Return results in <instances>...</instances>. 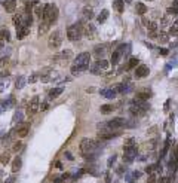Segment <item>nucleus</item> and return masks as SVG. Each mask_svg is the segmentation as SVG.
<instances>
[{
    "instance_id": "1",
    "label": "nucleus",
    "mask_w": 178,
    "mask_h": 183,
    "mask_svg": "<svg viewBox=\"0 0 178 183\" xmlns=\"http://www.w3.org/2000/svg\"><path fill=\"white\" fill-rule=\"evenodd\" d=\"M100 143L95 142V140H91V139H83L80 142V152L83 153V156L86 155H92V153H98V149H100Z\"/></svg>"
},
{
    "instance_id": "2",
    "label": "nucleus",
    "mask_w": 178,
    "mask_h": 183,
    "mask_svg": "<svg viewBox=\"0 0 178 183\" xmlns=\"http://www.w3.org/2000/svg\"><path fill=\"white\" fill-rule=\"evenodd\" d=\"M83 36V21H79L76 24H71L67 28V39L71 42L80 40V37Z\"/></svg>"
},
{
    "instance_id": "3",
    "label": "nucleus",
    "mask_w": 178,
    "mask_h": 183,
    "mask_svg": "<svg viewBox=\"0 0 178 183\" xmlns=\"http://www.w3.org/2000/svg\"><path fill=\"white\" fill-rule=\"evenodd\" d=\"M148 110V104L145 103V101H141V100H134L132 103H131V109H129V112L134 115V116H141V115H144L145 112Z\"/></svg>"
},
{
    "instance_id": "4",
    "label": "nucleus",
    "mask_w": 178,
    "mask_h": 183,
    "mask_svg": "<svg viewBox=\"0 0 178 183\" xmlns=\"http://www.w3.org/2000/svg\"><path fill=\"white\" fill-rule=\"evenodd\" d=\"M58 18V8L52 5V3H48L45 5V14H43V19L48 21L49 24H53Z\"/></svg>"
},
{
    "instance_id": "5",
    "label": "nucleus",
    "mask_w": 178,
    "mask_h": 183,
    "mask_svg": "<svg viewBox=\"0 0 178 183\" xmlns=\"http://www.w3.org/2000/svg\"><path fill=\"white\" fill-rule=\"evenodd\" d=\"M137 155H138V149H137L135 145H132V146H123V162H126V164L132 162L137 158Z\"/></svg>"
},
{
    "instance_id": "6",
    "label": "nucleus",
    "mask_w": 178,
    "mask_h": 183,
    "mask_svg": "<svg viewBox=\"0 0 178 183\" xmlns=\"http://www.w3.org/2000/svg\"><path fill=\"white\" fill-rule=\"evenodd\" d=\"M62 43V36H61V31L59 30H55L52 34L49 36V40H48V45L51 49H58Z\"/></svg>"
},
{
    "instance_id": "7",
    "label": "nucleus",
    "mask_w": 178,
    "mask_h": 183,
    "mask_svg": "<svg viewBox=\"0 0 178 183\" xmlns=\"http://www.w3.org/2000/svg\"><path fill=\"white\" fill-rule=\"evenodd\" d=\"M40 98H39V95H34L31 100H30V103H28V106H27V115L28 116H33L37 113V110L40 109Z\"/></svg>"
},
{
    "instance_id": "8",
    "label": "nucleus",
    "mask_w": 178,
    "mask_h": 183,
    "mask_svg": "<svg viewBox=\"0 0 178 183\" xmlns=\"http://www.w3.org/2000/svg\"><path fill=\"white\" fill-rule=\"evenodd\" d=\"M89 61H91V55H89V52H82V54H79L77 57H76L74 64H76V66H82V67L89 69Z\"/></svg>"
},
{
    "instance_id": "9",
    "label": "nucleus",
    "mask_w": 178,
    "mask_h": 183,
    "mask_svg": "<svg viewBox=\"0 0 178 183\" xmlns=\"http://www.w3.org/2000/svg\"><path fill=\"white\" fill-rule=\"evenodd\" d=\"M125 48H126L125 45H120V46H119V48H116V49H114V52L111 54V64H113V66L119 64L120 58L126 54V49H125Z\"/></svg>"
},
{
    "instance_id": "10",
    "label": "nucleus",
    "mask_w": 178,
    "mask_h": 183,
    "mask_svg": "<svg viewBox=\"0 0 178 183\" xmlns=\"http://www.w3.org/2000/svg\"><path fill=\"white\" fill-rule=\"evenodd\" d=\"M15 132H17V136L19 139H22V137H25L27 134H28V131H30V122H19L15 129H14Z\"/></svg>"
},
{
    "instance_id": "11",
    "label": "nucleus",
    "mask_w": 178,
    "mask_h": 183,
    "mask_svg": "<svg viewBox=\"0 0 178 183\" xmlns=\"http://www.w3.org/2000/svg\"><path fill=\"white\" fill-rule=\"evenodd\" d=\"M83 36H86L88 39H94V37L97 36L95 27L89 21H85V19H83Z\"/></svg>"
},
{
    "instance_id": "12",
    "label": "nucleus",
    "mask_w": 178,
    "mask_h": 183,
    "mask_svg": "<svg viewBox=\"0 0 178 183\" xmlns=\"http://www.w3.org/2000/svg\"><path fill=\"white\" fill-rule=\"evenodd\" d=\"M71 57H73L71 51H64V52H61V54L55 55L52 58V63H68Z\"/></svg>"
},
{
    "instance_id": "13",
    "label": "nucleus",
    "mask_w": 178,
    "mask_h": 183,
    "mask_svg": "<svg viewBox=\"0 0 178 183\" xmlns=\"http://www.w3.org/2000/svg\"><path fill=\"white\" fill-rule=\"evenodd\" d=\"M119 134H120V131H106V132H100V134H98V139H100L101 142H107V140L116 139Z\"/></svg>"
},
{
    "instance_id": "14",
    "label": "nucleus",
    "mask_w": 178,
    "mask_h": 183,
    "mask_svg": "<svg viewBox=\"0 0 178 183\" xmlns=\"http://www.w3.org/2000/svg\"><path fill=\"white\" fill-rule=\"evenodd\" d=\"M168 168H169V174H171V176H174V174L177 173V170H178V159H177L175 152L172 153V156H171V159H169V162H168Z\"/></svg>"
},
{
    "instance_id": "15",
    "label": "nucleus",
    "mask_w": 178,
    "mask_h": 183,
    "mask_svg": "<svg viewBox=\"0 0 178 183\" xmlns=\"http://www.w3.org/2000/svg\"><path fill=\"white\" fill-rule=\"evenodd\" d=\"M148 73H150V70H148V66H145V64H141V66H138V67L135 69V77H137V79L147 77Z\"/></svg>"
},
{
    "instance_id": "16",
    "label": "nucleus",
    "mask_w": 178,
    "mask_h": 183,
    "mask_svg": "<svg viewBox=\"0 0 178 183\" xmlns=\"http://www.w3.org/2000/svg\"><path fill=\"white\" fill-rule=\"evenodd\" d=\"M0 3H2V6L6 9V12H9V14L15 12V8H17V0H0Z\"/></svg>"
},
{
    "instance_id": "17",
    "label": "nucleus",
    "mask_w": 178,
    "mask_h": 183,
    "mask_svg": "<svg viewBox=\"0 0 178 183\" xmlns=\"http://www.w3.org/2000/svg\"><path fill=\"white\" fill-rule=\"evenodd\" d=\"M150 97H151V91L147 90V88L137 91V95H135V98H137V100H141V101H147Z\"/></svg>"
},
{
    "instance_id": "18",
    "label": "nucleus",
    "mask_w": 178,
    "mask_h": 183,
    "mask_svg": "<svg viewBox=\"0 0 178 183\" xmlns=\"http://www.w3.org/2000/svg\"><path fill=\"white\" fill-rule=\"evenodd\" d=\"M39 74H40V79H42L43 82H48V80L52 77V69H51V67H45V69H42V70L39 72Z\"/></svg>"
},
{
    "instance_id": "19",
    "label": "nucleus",
    "mask_w": 178,
    "mask_h": 183,
    "mask_svg": "<svg viewBox=\"0 0 178 183\" xmlns=\"http://www.w3.org/2000/svg\"><path fill=\"white\" fill-rule=\"evenodd\" d=\"M114 90L117 91V94H128V92L132 90V85H131V83H125L123 82V83H119Z\"/></svg>"
},
{
    "instance_id": "20",
    "label": "nucleus",
    "mask_w": 178,
    "mask_h": 183,
    "mask_svg": "<svg viewBox=\"0 0 178 183\" xmlns=\"http://www.w3.org/2000/svg\"><path fill=\"white\" fill-rule=\"evenodd\" d=\"M100 94L103 95V97H106V98H110V100H113L114 97H116V94L117 91L114 90V88H106V90H101Z\"/></svg>"
},
{
    "instance_id": "21",
    "label": "nucleus",
    "mask_w": 178,
    "mask_h": 183,
    "mask_svg": "<svg viewBox=\"0 0 178 183\" xmlns=\"http://www.w3.org/2000/svg\"><path fill=\"white\" fill-rule=\"evenodd\" d=\"M36 14V17L39 19H43V14H45V5H40V3H37L36 2L34 5V11H33Z\"/></svg>"
},
{
    "instance_id": "22",
    "label": "nucleus",
    "mask_w": 178,
    "mask_h": 183,
    "mask_svg": "<svg viewBox=\"0 0 178 183\" xmlns=\"http://www.w3.org/2000/svg\"><path fill=\"white\" fill-rule=\"evenodd\" d=\"M49 22L48 21H45V19H40V25H39V34L42 36V34H46L48 33V30H49Z\"/></svg>"
},
{
    "instance_id": "23",
    "label": "nucleus",
    "mask_w": 178,
    "mask_h": 183,
    "mask_svg": "<svg viewBox=\"0 0 178 183\" xmlns=\"http://www.w3.org/2000/svg\"><path fill=\"white\" fill-rule=\"evenodd\" d=\"M28 31H30V27H19V28H17V37L19 40H22L28 34Z\"/></svg>"
},
{
    "instance_id": "24",
    "label": "nucleus",
    "mask_w": 178,
    "mask_h": 183,
    "mask_svg": "<svg viewBox=\"0 0 178 183\" xmlns=\"http://www.w3.org/2000/svg\"><path fill=\"white\" fill-rule=\"evenodd\" d=\"M138 63H140V60H138V58L131 57V58H129V63H128V66H126V69H128V70L137 69V67H138Z\"/></svg>"
},
{
    "instance_id": "25",
    "label": "nucleus",
    "mask_w": 178,
    "mask_h": 183,
    "mask_svg": "<svg viewBox=\"0 0 178 183\" xmlns=\"http://www.w3.org/2000/svg\"><path fill=\"white\" fill-rule=\"evenodd\" d=\"M64 91V88H53L49 91V95H48V98L49 100H53V98H56V97H59V94H62Z\"/></svg>"
},
{
    "instance_id": "26",
    "label": "nucleus",
    "mask_w": 178,
    "mask_h": 183,
    "mask_svg": "<svg viewBox=\"0 0 178 183\" xmlns=\"http://www.w3.org/2000/svg\"><path fill=\"white\" fill-rule=\"evenodd\" d=\"M94 17H95V15H94L92 8H85V9H83V19H85V21H91Z\"/></svg>"
},
{
    "instance_id": "27",
    "label": "nucleus",
    "mask_w": 178,
    "mask_h": 183,
    "mask_svg": "<svg viewBox=\"0 0 178 183\" xmlns=\"http://www.w3.org/2000/svg\"><path fill=\"white\" fill-rule=\"evenodd\" d=\"M113 8L119 12V14H122L125 9V5H123V0H114L113 2Z\"/></svg>"
},
{
    "instance_id": "28",
    "label": "nucleus",
    "mask_w": 178,
    "mask_h": 183,
    "mask_svg": "<svg viewBox=\"0 0 178 183\" xmlns=\"http://www.w3.org/2000/svg\"><path fill=\"white\" fill-rule=\"evenodd\" d=\"M94 52L97 55V58H101V57L104 55V52H106V46H104V45H97L95 49H94Z\"/></svg>"
},
{
    "instance_id": "29",
    "label": "nucleus",
    "mask_w": 178,
    "mask_h": 183,
    "mask_svg": "<svg viewBox=\"0 0 178 183\" xmlns=\"http://www.w3.org/2000/svg\"><path fill=\"white\" fill-rule=\"evenodd\" d=\"M0 162L3 165L9 164V162H11V152H3V153L0 155Z\"/></svg>"
},
{
    "instance_id": "30",
    "label": "nucleus",
    "mask_w": 178,
    "mask_h": 183,
    "mask_svg": "<svg viewBox=\"0 0 178 183\" xmlns=\"http://www.w3.org/2000/svg\"><path fill=\"white\" fill-rule=\"evenodd\" d=\"M21 165H22V161H21V158H15L14 161H12V171L14 173H17L21 170Z\"/></svg>"
},
{
    "instance_id": "31",
    "label": "nucleus",
    "mask_w": 178,
    "mask_h": 183,
    "mask_svg": "<svg viewBox=\"0 0 178 183\" xmlns=\"http://www.w3.org/2000/svg\"><path fill=\"white\" fill-rule=\"evenodd\" d=\"M25 82H27V79H25L24 76H19L17 79V82H15V88H17V90H22V88L25 87Z\"/></svg>"
},
{
    "instance_id": "32",
    "label": "nucleus",
    "mask_w": 178,
    "mask_h": 183,
    "mask_svg": "<svg viewBox=\"0 0 178 183\" xmlns=\"http://www.w3.org/2000/svg\"><path fill=\"white\" fill-rule=\"evenodd\" d=\"M85 70H88V69H86V67H82V66H76V64L71 66V73L74 74V76H76V74H80L82 72H85Z\"/></svg>"
},
{
    "instance_id": "33",
    "label": "nucleus",
    "mask_w": 178,
    "mask_h": 183,
    "mask_svg": "<svg viewBox=\"0 0 178 183\" xmlns=\"http://www.w3.org/2000/svg\"><path fill=\"white\" fill-rule=\"evenodd\" d=\"M114 106L113 104H104V106H101V113H104V115H108V113H111V112H114Z\"/></svg>"
},
{
    "instance_id": "34",
    "label": "nucleus",
    "mask_w": 178,
    "mask_h": 183,
    "mask_svg": "<svg viewBox=\"0 0 178 183\" xmlns=\"http://www.w3.org/2000/svg\"><path fill=\"white\" fill-rule=\"evenodd\" d=\"M135 11H137V14H138V15H144V14L147 12V6H145L144 3H137Z\"/></svg>"
},
{
    "instance_id": "35",
    "label": "nucleus",
    "mask_w": 178,
    "mask_h": 183,
    "mask_svg": "<svg viewBox=\"0 0 178 183\" xmlns=\"http://www.w3.org/2000/svg\"><path fill=\"white\" fill-rule=\"evenodd\" d=\"M107 18H108V11L104 9V11H101V14L98 15V22H100V24H103L104 21H107Z\"/></svg>"
},
{
    "instance_id": "36",
    "label": "nucleus",
    "mask_w": 178,
    "mask_h": 183,
    "mask_svg": "<svg viewBox=\"0 0 178 183\" xmlns=\"http://www.w3.org/2000/svg\"><path fill=\"white\" fill-rule=\"evenodd\" d=\"M169 146H171V139L168 137V139H166V142H165V146H163V149H162V155H160V158H163V156L168 153V150H169Z\"/></svg>"
},
{
    "instance_id": "37",
    "label": "nucleus",
    "mask_w": 178,
    "mask_h": 183,
    "mask_svg": "<svg viewBox=\"0 0 178 183\" xmlns=\"http://www.w3.org/2000/svg\"><path fill=\"white\" fill-rule=\"evenodd\" d=\"M91 73H92V74H101V73H103V69H101V67L95 63V64L91 67Z\"/></svg>"
},
{
    "instance_id": "38",
    "label": "nucleus",
    "mask_w": 178,
    "mask_h": 183,
    "mask_svg": "<svg viewBox=\"0 0 178 183\" xmlns=\"http://www.w3.org/2000/svg\"><path fill=\"white\" fill-rule=\"evenodd\" d=\"M169 34H171V36H178V21H175V22L172 24V27H171V30H169Z\"/></svg>"
},
{
    "instance_id": "39",
    "label": "nucleus",
    "mask_w": 178,
    "mask_h": 183,
    "mask_svg": "<svg viewBox=\"0 0 178 183\" xmlns=\"http://www.w3.org/2000/svg\"><path fill=\"white\" fill-rule=\"evenodd\" d=\"M0 36H2L3 40H11V31H9L8 28H3L2 33H0Z\"/></svg>"
},
{
    "instance_id": "40",
    "label": "nucleus",
    "mask_w": 178,
    "mask_h": 183,
    "mask_svg": "<svg viewBox=\"0 0 178 183\" xmlns=\"http://www.w3.org/2000/svg\"><path fill=\"white\" fill-rule=\"evenodd\" d=\"M97 64H98L103 70H106L107 67H108V63H107L106 60H103V58H98V60H97Z\"/></svg>"
},
{
    "instance_id": "41",
    "label": "nucleus",
    "mask_w": 178,
    "mask_h": 183,
    "mask_svg": "<svg viewBox=\"0 0 178 183\" xmlns=\"http://www.w3.org/2000/svg\"><path fill=\"white\" fill-rule=\"evenodd\" d=\"M14 122H22V112L21 110H18V112H15V115H14Z\"/></svg>"
},
{
    "instance_id": "42",
    "label": "nucleus",
    "mask_w": 178,
    "mask_h": 183,
    "mask_svg": "<svg viewBox=\"0 0 178 183\" xmlns=\"http://www.w3.org/2000/svg\"><path fill=\"white\" fill-rule=\"evenodd\" d=\"M157 39H159L160 43H166V42H168V34H166V33H163V31H160L159 36H157Z\"/></svg>"
},
{
    "instance_id": "43",
    "label": "nucleus",
    "mask_w": 178,
    "mask_h": 183,
    "mask_svg": "<svg viewBox=\"0 0 178 183\" xmlns=\"http://www.w3.org/2000/svg\"><path fill=\"white\" fill-rule=\"evenodd\" d=\"M147 28H148V33L157 31V24H156V22H150V24L147 25Z\"/></svg>"
},
{
    "instance_id": "44",
    "label": "nucleus",
    "mask_w": 178,
    "mask_h": 183,
    "mask_svg": "<svg viewBox=\"0 0 178 183\" xmlns=\"http://www.w3.org/2000/svg\"><path fill=\"white\" fill-rule=\"evenodd\" d=\"M22 149V143L21 142H15V145H14V147H12V150L14 152H19Z\"/></svg>"
},
{
    "instance_id": "45",
    "label": "nucleus",
    "mask_w": 178,
    "mask_h": 183,
    "mask_svg": "<svg viewBox=\"0 0 178 183\" xmlns=\"http://www.w3.org/2000/svg\"><path fill=\"white\" fill-rule=\"evenodd\" d=\"M39 77H40V74H39V73L31 74V76H30V79H28V83H34V82L37 80V79H39Z\"/></svg>"
},
{
    "instance_id": "46",
    "label": "nucleus",
    "mask_w": 178,
    "mask_h": 183,
    "mask_svg": "<svg viewBox=\"0 0 178 183\" xmlns=\"http://www.w3.org/2000/svg\"><path fill=\"white\" fill-rule=\"evenodd\" d=\"M147 183H157V177L154 174H150L148 179H147Z\"/></svg>"
},
{
    "instance_id": "47",
    "label": "nucleus",
    "mask_w": 178,
    "mask_h": 183,
    "mask_svg": "<svg viewBox=\"0 0 178 183\" xmlns=\"http://www.w3.org/2000/svg\"><path fill=\"white\" fill-rule=\"evenodd\" d=\"M114 161H116V155L110 156V158H108V162H107V167H108V168H111V165L114 164Z\"/></svg>"
},
{
    "instance_id": "48",
    "label": "nucleus",
    "mask_w": 178,
    "mask_h": 183,
    "mask_svg": "<svg viewBox=\"0 0 178 183\" xmlns=\"http://www.w3.org/2000/svg\"><path fill=\"white\" fill-rule=\"evenodd\" d=\"M156 168V165H147L145 167V173L147 174H153V170Z\"/></svg>"
},
{
    "instance_id": "49",
    "label": "nucleus",
    "mask_w": 178,
    "mask_h": 183,
    "mask_svg": "<svg viewBox=\"0 0 178 183\" xmlns=\"http://www.w3.org/2000/svg\"><path fill=\"white\" fill-rule=\"evenodd\" d=\"M134 142H135V139H132V137H129V139H128V140L125 142V146H132V145H135Z\"/></svg>"
},
{
    "instance_id": "50",
    "label": "nucleus",
    "mask_w": 178,
    "mask_h": 183,
    "mask_svg": "<svg viewBox=\"0 0 178 183\" xmlns=\"http://www.w3.org/2000/svg\"><path fill=\"white\" fill-rule=\"evenodd\" d=\"M51 180H52L53 183H61V182H62V177H61V176H53Z\"/></svg>"
},
{
    "instance_id": "51",
    "label": "nucleus",
    "mask_w": 178,
    "mask_h": 183,
    "mask_svg": "<svg viewBox=\"0 0 178 183\" xmlns=\"http://www.w3.org/2000/svg\"><path fill=\"white\" fill-rule=\"evenodd\" d=\"M140 176H141V173H140V171H134V173H132V180H137Z\"/></svg>"
},
{
    "instance_id": "52",
    "label": "nucleus",
    "mask_w": 178,
    "mask_h": 183,
    "mask_svg": "<svg viewBox=\"0 0 178 183\" xmlns=\"http://www.w3.org/2000/svg\"><path fill=\"white\" fill-rule=\"evenodd\" d=\"M49 107V104H48V101H45V103H42V106H40V109L42 110H48Z\"/></svg>"
},
{
    "instance_id": "53",
    "label": "nucleus",
    "mask_w": 178,
    "mask_h": 183,
    "mask_svg": "<svg viewBox=\"0 0 178 183\" xmlns=\"http://www.w3.org/2000/svg\"><path fill=\"white\" fill-rule=\"evenodd\" d=\"M61 177H62V180H67V179H70V177H71V174H70V173H64Z\"/></svg>"
},
{
    "instance_id": "54",
    "label": "nucleus",
    "mask_w": 178,
    "mask_h": 183,
    "mask_svg": "<svg viewBox=\"0 0 178 183\" xmlns=\"http://www.w3.org/2000/svg\"><path fill=\"white\" fill-rule=\"evenodd\" d=\"M157 183H168V177H160V179H157Z\"/></svg>"
},
{
    "instance_id": "55",
    "label": "nucleus",
    "mask_w": 178,
    "mask_h": 183,
    "mask_svg": "<svg viewBox=\"0 0 178 183\" xmlns=\"http://www.w3.org/2000/svg\"><path fill=\"white\" fill-rule=\"evenodd\" d=\"M65 156H67V158H68L70 161H73V159H74V158H73V155H71L70 152H65Z\"/></svg>"
},
{
    "instance_id": "56",
    "label": "nucleus",
    "mask_w": 178,
    "mask_h": 183,
    "mask_svg": "<svg viewBox=\"0 0 178 183\" xmlns=\"http://www.w3.org/2000/svg\"><path fill=\"white\" fill-rule=\"evenodd\" d=\"M5 183H15V177H9V179H8Z\"/></svg>"
},
{
    "instance_id": "57",
    "label": "nucleus",
    "mask_w": 178,
    "mask_h": 183,
    "mask_svg": "<svg viewBox=\"0 0 178 183\" xmlns=\"http://www.w3.org/2000/svg\"><path fill=\"white\" fill-rule=\"evenodd\" d=\"M55 167H56V168H59V170H61V168H62V164H61V162H59V161H56V162H55Z\"/></svg>"
},
{
    "instance_id": "58",
    "label": "nucleus",
    "mask_w": 178,
    "mask_h": 183,
    "mask_svg": "<svg viewBox=\"0 0 178 183\" xmlns=\"http://www.w3.org/2000/svg\"><path fill=\"white\" fill-rule=\"evenodd\" d=\"M106 183H110V174L108 173L106 174Z\"/></svg>"
},
{
    "instance_id": "59",
    "label": "nucleus",
    "mask_w": 178,
    "mask_h": 183,
    "mask_svg": "<svg viewBox=\"0 0 178 183\" xmlns=\"http://www.w3.org/2000/svg\"><path fill=\"white\" fill-rule=\"evenodd\" d=\"M160 54H162V55H168V51H166V49H160Z\"/></svg>"
},
{
    "instance_id": "60",
    "label": "nucleus",
    "mask_w": 178,
    "mask_h": 183,
    "mask_svg": "<svg viewBox=\"0 0 178 183\" xmlns=\"http://www.w3.org/2000/svg\"><path fill=\"white\" fill-rule=\"evenodd\" d=\"M172 6H175V8H178V0H174V2H172Z\"/></svg>"
},
{
    "instance_id": "61",
    "label": "nucleus",
    "mask_w": 178,
    "mask_h": 183,
    "mask_svg": "<svg viewBox=\"0 0 178 183\" xmlns=\"http://www.w3.org/2000/svg\"><path fill=\"white\" fill-rule=\"evenodd\" d=\"M5 76H9V72H3L2 73V77H5Z\"/></svg>"
},
{
    "instance_id": "62",
    "label": "nucleus",
    "mask_w": 178,
    "mask_h": 183,
    "mask_svg": "<svg viewBox=\"0 0 178 183\" xmlns=\"http://www.w3.org/2000/svg\"><path fill=\"white\" fill-rule=\"evenodd\" d=\"M2 46H3V42H0V49H2Z\"/></svg>"
},
{
    "instance_id": "63",
    "label": "nucleus",
    "mask_w": 178,
    "mask_h": 183,
    "mask_svg": "<svg viewBox=\"0 0 178 183\" xmlns=\"http://www.w3.org/2000/svg\"><path fill=\"white\" fill-rule=\"evenodd\" d=\"M0 33H2V30H0Z\"/></svg>"
},
{
    "instance_id": "64",
    "label": "nucleus",
    "mask_w": 178,
    "mask_h": 183,
    "mask_svg": "<svg viewBox=\"0 0 178 183\" xmlns=\"http://www.w3.org/2000/svg\"><path fill=\"white\" fill-rule=\"evenodd\" d=\"M0 174H2V173H0Z\"/></svg>"
}]
</instances>
